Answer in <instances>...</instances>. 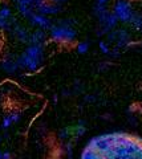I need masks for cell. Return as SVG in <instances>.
<instances>
[{"instance_id": "6da1fadb", "label": "cell", "mask_w": 142, "mask_h": 159, "mask_svg": "<svg viewBox=\"0 0 142 159\" xmlns=\"http://www.w3.org/2000/svg\"><path fill=\"white\" fill-rule=\"evenodd\" d=\"M44 47L43 45H28L21 54L16 57L20 70L35 73L39 72L44 62Z\"/></svg>"}, {"instance_id": "7a4b0ae2", "label": "cell", "mask_w": 142, "mask_h": 159, "mask_svg": "<svg viewBox=\"0 0 142 159\" xmlns=\"http://www.w3.org/2000/svg\"><path fill=\"white\" fill-rule=\"evenodd\" d=\"M48 36L53 43L57 44H72L77 39V31L73 27L62 25L55 23L48 31Z\"/></svg>"}, {"instance_id": "3957f363", "label": "cell", "mask_w": 142, "mask_h": 159, "mask_svg": "<svg viewBox=\"0 0 142 159\" xmlns=\"http://www.w3.org/2000/svg\"><path fill=\"white\" fill-rule=\"evenodd\" d=\"M112 12L118 19V21L125 24V25L130 23L133 15L135 13L130 0H114L113 7H112Z\"/></svg>"}, {"instance_id": "277c9868", "label": "cell", "mask_w": 142, "mask_h": 159, "mask_svg": "<svg viewBox=\"0 0 142 159\" xmlns=\"http://www.w3.org/2000/svg\"><path fill=\"white\" fill-rule=\"evenodd\" d=\"M28 23H29V25L36 27L37 29H43V31H49L53 25V21L49 17L44 16V15H40L37 12H33L31 16H29Z\"/></svg>"}, {"instance_id": "5b68a950", "label": "cell", "mask_w": 142, "mask_h": 159, "mask_svg": "<svg viewBox=\"0 0 142 159\" xmlns=\"http://www.w3.org/2000/svg\"><path fill=\"white\" fill-rule=\"evenodd\" d=\"M35 11L40 15H44V16H56L61 12V6H58V4H55L52 3L51 0H44L41 4H39L36 7Z\"/></svg>"}, {"instance_id": "8992f818", "label": "cell", "mask_w": 142, "mask_h": 159, "mask_svg": "<svg viewBox=\"0 0 142 159\" xmlns=\"http://www.w3.org/2000/svg\"><path fill=\"white\" fill-rule=\"evenodd\" d=\"M16 6V9H17V13L20 15L21 17L24 19H29V16L36 12L35 11V7H33V0H12Z\"/></svg>"}, {"instance_id": "52a82bcc", "label": "cell", "mask_w": 142, "mask_h": 159, "mask_svg": "<svg viewBox=\"0 0 142 159\" xmlns=\"http://www.w3.org/2000/svg\"><path fill=\"white\" fill-rule=\"evenodd\" d=\"M9 32L12 33V36L16 39L19 43H21V44H28L29 43V36H31V32H29L24 25H21L20 23L15 24Z\"/></svg>"}, {"instance_id": "ba28073f", "label": "cell", "mask_w": 142, "mask_h": 159, "mask_svg": "<svg viewBox=\"0 0 142 159\" xmlns=\"http://www.w3.org/2000/svg\"><path fill=\"white\" fill-rule=\"evenodd\" d=\"M0 68H2L3 72H6L8 74H15L16 72L20 70L19 64H17V60L11 57V56L4 57L2 61H0Z\"/></svg>"}, {"instance_id": "9c48e42d", "label": "cell", "mask_w": 142, "mask_h": 159, "mask_svg": "<svg viewBox=\"0 0 142 159\" xmlns=\"http://www.w3.org/2000/svg\"><path fill=\"white\" fill-rule=\"evenodd\" d=\"M48 33L47 31H43V29H35L33 32H31V36H29V43L28 45H43L45 44V41L48 40Z\"/></svg>"}, {"instance_id": "30bf717a", "label": "cell", "mask_w": 142, "mask_h": 159, "mask_svg": "<svg viewBox=\"0 0 142 159\" xmlns=\"http://www.w3.org/2000/svg\"><path fill=\"white\" fill-rule=\"evenodd\" d=\"M69 129H71L72 138H75V139L81 138L86 133V126H85V122L82 121V119H80V121H78L77 123H75V125L69 126Z\"/></svg>"}, {"instance_id": "8fae6325", "label": "cell", "mask_w": 142, "mask_h": 159, "mask_svg": "<svg viewBox=\"0 0 142 159\" xmlns=\"http://www.w3.org/2000/svg\"><path fill=\"white\" fill-rule=\"evenodd\" d=\"M129 25L135 29V31H141V28H142V13H134L133 15V17H131L130 20V23H129Z\"/></svg>"}, {"instance_id": "7c38bea8", "label": "cell", "mask_w": 142, "mask_h": 159, "mask_svg": "<svg viewBox=\"0 0 142 159\" xmlns=\"http://www.w3.org/2000/svg\"><path fill=\"white\" fill-rule=\"evenodd\" d=\"M109 12V9H108V6H101V4H94V7H93V13H94V16L97 17V20H100L101 17H104L105 15Z\"/></svg>"}, {"instance_id": "4fadbf2b", "label": "cell", "mask_w": 142, "mask_h": 159, "mask_svg": "<svg viewBox=\"0 0 142 159\" xmlns=\"http://www.w3.org/2000/svg\"><path fill=\"white\" fill-rule=\"evenodd\" d=\"M0 16L4 17V19H8V20H11L13 19V11H12V8L11 7H8L6 6V4H3V6H0Z\"/></svg>"}, {"instance_id": "5bb4252c", "label": "cell", "mask_w": 142, "mask_h": 159, "mask_svg": "<svg viewBox=\"0 0 142 159\" xmlns=\"http://www.w3.org/2000/svg\"><path fill=\"white\" fill-rule=\"evenodd\" d=\"M58 138H60L61 141H65V142H66V141H71V139H72V134H71L69 126L61 129V130L58 131Z\"/></svg>"}, {"instance_id": "9a60e30c", "label": "cell", "mask_w": 142, "mask_h": 159, "mask_svg": "<svg viewBox=\"0 0 142 159\" xmlns=\"http://www.w3.org/2000/svg\"><path fill=\"white\" fill-rule=\"evenodd\" d=\"M76 51H77L78 54H85V53H88V51H89V43H88V41H80V43H77Z\"/></svg>"}, {"instance_id": "2e32d148", "label": "cell", "mask_w": 142, "mask_h": 159, "mask_svg": "<svg viewBox=\"0 0 142 159\" xmlns=\"http://www.w3.org/2000/svg\"><path fill=\"white\" fill-rule=\"evenodd\" d=\"M98 49L104 53V54H110V47H109V43L106 40H100L98 41Z\"/></svg>"}, {"instance_id": "e0dca14e", "label": "cell", "mask_w": 142, "mask_h": 159, "mask_svg": "<svg viewBox=\"0 0 142 159\" xmlns=\"http://www.w3.org/2000/svg\"><path fill=\"white\" fill-rule=\"evenodd\" d=\"M12 125H13V123H12V121H11V118H9L8 114H7V116H4L3 119H2V123H0V129H2V130H7V129H9Z\"/></svg>"}, {"instance_id": "ac0fdd59", "label": "cell", "mask_w": 142, "mask_h": 159, "mask_svg": "<svg viewBox=\"0 0 142 159\" xmlns=\"http://www.w3.org/2000/svg\"><path fill=\"white\" fill-rule=\"evenodd\" d=\"M64 150H65V152H66V155H68V158H72V154H73V142L72 141H66L65 143H64Z\"/></svg>"}, {"instance_id": "d6986e66", "label": "cell", "mask_w": 142, "mask_h": 159, "mask_svg": "<svg viewBox=\"0 0 142 159\" xmlns=\"http://www.w3.org/2000/svg\"><path fill=\"white\" fill-rule=\"evenodd\" d=\"M8 117L11 118L12 123H17L21 119V113L20 111H11V113H8Z\"/></svg>"}, {"instance_id": "ffe728a7", "label": "cell", "mask_w": 142, "mask_h": 159, "mask_svg": "<svg viewBox=\"0 0 142 159\" xmlns=\"http://www.w3.org/2000/svg\"><path fill=\"white\" fill-rule=\"evenodd\" d=\"M12 155H11V152L9 151H3V150H0V159H11Z\"/></svg>"}, {"instance_id": "44dd1931", "label": "cell", "mask_w": 142, "mask_h": 159, "mask_svg": "<svg viewBox=\"0 0 142 159\" xmlns=\"http://www.w3.org/2000/svg\"><path fill=\"white\" fill-rule=\"evenodd\" d=\"M113 0H96L97 4H101V6H108L109 3H112Z\"/></svg>"}, {"instance_id": "7402d4cb", "label": "cell", "mask_w": 142, "mask_h": 159, "mask_svg": "<svg viewBox=\"0 0 142 159\" xmlns=\"http://www.w3.org/2000/svg\"><path fill=\"white\" fill-rule=\"evenodd\" d=\"M52 3H55V4H58V6H61L62 3H66L68 0H51Z\"/></svg>"}]
</instances>
